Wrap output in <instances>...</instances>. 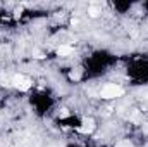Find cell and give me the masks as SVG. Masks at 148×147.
I'll list each match as a JSON object with an SVG mask.
<instances>
[{
    "label": "cell",
    "mask_w": 148,
    "mask_h": 147,
    "mask_svg": "<svg viewBox=\"0 0 148 147\" xmlns=\"http://www.w3.org/2000/svg\"><path fill=\"white\" fill-rule=\"evenodd\" d=\"M122 94H124V88H122V87L110 83V85H105V87H103V90H102L100 95H102L103 99H115V97H121Z\"/></svg>",
    "instance_id": "cell-1"
},
{
    "label": "cell",
    "mask_w": 148,
    "mask_h": 147,
    "mask_svg": "<svg viewBox=\"0 0 148 147\" xmlns=\"http://www.w3.org/2000/svg\"><path fill=\"white\" fill-rule=\"evenodd\" d=\"M14 83H16V87H17V88H21V90H28V88H29V85H31V81H29V80H26V78H24V76H21V74L14 78Z\"/></svg>",
    "instance_id": "cell-2"
},
{
    "label": "cell",
    "mask_w": 148,
    "mask_h": 147,
    "mask_svg": "<svg viewBox=\"0 0 148 147\" xmlns=\"http://www.w3.org/2000/svg\"><path fill=\"white\" fill-rule=\"evenodd\" d=\"M57 54L62 55V57H66V55L73 54V47H71V45H60V47L57 49Z\"/></svg>",
    "instance_id": "cell-3"
},
{
    "label": "cell",
    "mask_w": 148,
    "mask_h": 147,
    "mask_svg": "<svg viewBox=\"0 0 148 147\" xmlns=\"http://www.w3.org/2000/svg\"><path fill=\"white\" fill-rule=\"evenodd\" d=\"M91 130H93V121H84V123H83V126L79 128V132H81V133H90Z\"/></svg>",
    "instance_id": "cell-4"
},
{
    "label": "cell",
    "mask_w": 148,
    "mask_h": 147,
    "mask_svg": "<svg viewBox=\"0 0 148 147\" xmlns=\"http://www.w3.org/2000/svg\"><path fill=\"white\" fill-rule=\"evenodd\" d=\"M88 12H90V16H91V17H97V16L100 14V10H98L97 7H90V10H88Z\"/></svg>",
    "instance_id": "cell-5"
},
{
    "label": "cell",
    "mask_w": 148,
    "mask_h": 147,
    "mask_svg": "<svg viewBox=\"0 0 148 147\" xmlns=\"http://www.w3.org/2000/svg\"><path fill=\"white\" fill-rule=\"evenodd\" d=\"M115 147H131V144L129 142H121V144H117Z\"/></svg>",
    "instance_id": "cell-6"
},
{
    "label": "cell",
    "mask_w": 148,
    "mask_h": 147,
    "mask_svg": "<svg viewBox=\"0 0 148 147\" xmlns=\"http://www.w3.org/2000/svg\"><path fill=\"white\" fill-rule=\"evenodd\" d=\"M60 116H62V118H66V116H69V111H67V109H64L62 112H60Z\"/></svg>",
    "instance_id": "cell-7"
}]
</instances>
